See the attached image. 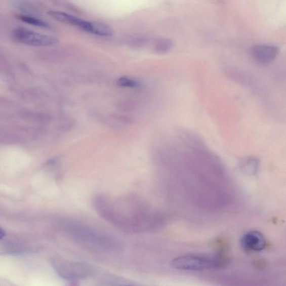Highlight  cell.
Wrapping results in <instances>:
<instances>
[{"instance_id": "cell-1", "label": "cell", "mask_w": 286, "mask_h": 286, "mask_svg": "<svg viewBox=\"0 0 286 286\" xmlns=\"http://www.w3.org/2000/svg\"><path fill=\"white\" fill-rule=\"evenodd\" d=\"M51 17L62 23L77 26L89 33L96 35L110 36L114 34L110 26L104 23L85 20L66 13L59 11H50L48 12Z\"/></svg>"}, {"instance_id": "cell-2", "label": "cell", "mask_w": 286, "mask_h": 286, "mask_svg": "<svg viewBox=\"0 0 286 286\" xmlns=\"http://www.w3.org/2000/svg\"><path fill=\"white\" fill-rule=\"evenodd\" d=\"M223 263L219 258L188 255L174 259L171 265L173 268L184 271H202L219 267Z\"/></svg>"}, {"instance_id": "cell-3", "label": "cell", "mask_w": 286, "mask_h": 286, "mask_svg": "<svg viewBox=\"0 0 286 286\" xmlns=\"http://www.w3.org/2000/svg\"><path fill=\"white\" fill-rule=\"evenodd\" d=\"M14 38L23 44L34 47H48L55 45L58 40L55 37L43 34L24 28L15 29Z\"/></svg>"}, {"instance_id": "cell-4", "label": "cell", "mask_w": 286, "mask_h": 286, "mask_svg": "<svg viewBox=\"0 0 286 286\" xmlns=\"http://www.w3.org/2000/svg\"><path fill=\"white\" fill-rule=\"evenodd\" d=\"M278 53L277 47L270 45H258L253 46L251 50L254 60L261 64L272 62L276 59Z\"/></svg>"}, {"instance_id": "cell-5", "label": "cell", "mask_w": 286, "mask_h": 286, "mask_svg": "<svg viewBox=\"0 0 286 286\" xmlns=\"http://www.w3.org/2000/svg\"><path fill=\"white\" fill-rule=\"evenodd\" d=\"M241 244L247 250L261 251L266 246V240L260 232H248L241 239Z\"/></svg>"}, {"instance_id": "cell-6", "label": "cell", "mask_w": 286, "mask_h": 286, "mask_svg": "<svg viewBox=\"0 0 286 286\" xmlns=\"http://www.w3.org/2000/svg\"><path fill=\"white\" fill-rule=\"evenodd\" d=\"M89 267L77 263H64L58 268V271L62 277L75 278L84 277L89 273Z\"/></svg>"}, {"instance_id": "cell-7", "label": "cell", "mask_w": 286, "mask_h": 286, "mask_svg": "<svg viewBox=\"0 0 286 286\" xmlns=\"http://www.w3.org/2000/svg\"><path fill=\"white\" fill-rule=\"evenodd\" d=\"M173 42L168 38H160L156 40L153 45L154 51L158 53L164 54L172 50Z\"/></svg>"}, {"instance_id": "cell-8", "label": "cell", "mask_w": 286, "mask_h": 286, "mask_svg": "<svg viewBox=\"0 0 286 286\" xmlns=\"http://www.w3.org/2000/svg\"><path fill=\"white\" fill-rule=\"evenodd\" d=\"M18 18L19 19L24 21V22L26 23L38 26L40 27V28L46 29H49L51 28L50 24L46 22V21L34 17H29V16L19 15Z\"/></svg>"}, {"instance_id": "cell-9", "label": "cell", "mask_w": 286, "mask_h": 286, "mask_svg": "<svg viewBox=\"0 0 286 286\" xmlns=\"http://www.w3.org/2000/svg\"><path fill=\"white\" fill-rule=\"evenodd\" d=\"M243 169L248 174L255 175L257 173L260 161L256 158H250L244 161Z\"/></svg>"}, {"instance_id": "cell-10", "label": "cell", "mask_w": 286, "mask_h": 286, "mask_svg": "<svg viewBox=\"0 0 286 286\" xmlns=\"http://www.w3.org/2000/svg\"><path fill=\"white\" fill-rule=\"evenodd\" d=\"M117 84L121 87L128 88H137L139 84L136 80L127 77H121L117 80Z\"/></svg>"}, {"instance_id": "cell-11", "label": "cell", "mask_w": 286, "mask_h": 286, "mask_svg": "<svg viewBox=\"0 0 286 286\" xmlns=\"http://www.w3.org/2000/svg\"><path fill=\"white\" fill-rule=\"evenodd\" d=\"M126 286H131V285H126Z\"/></svg>"}]
</instances>
